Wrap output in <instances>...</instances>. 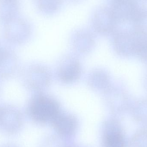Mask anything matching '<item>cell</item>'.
Wrapping results in <instances>:
<instances>
[{"mask_svg": "<svg viewBox=\"0 0 147 147\" xmlns=\"http://www.w3.org/2000/svg\"><path fill=\"white\" fill-rule=\"evenodd\" d=\"M105 147H124L125 142L122 135L118 132H111L105 136Z\"/></svg>", "mask_w": 147, "mask_h": 147, "instance_id": "obj_9", "label": "cell"}, {"mask_svg": "<svg viewBox=\"0 0 147 147\" xmlns=\"http://www.w3.org/2000/svg\"><path fill=\"white\" fill-rule=\"evenodd\" d=\"M72 40L76 50L81 53L90 51L94 45V38L92 34L86 30L77 31L74 34Z\"/></svg>", "mask_w": 147, "mask_h": 147, "instance_id": "obj_6", "label": "cell"}, {"mask_svg": "<svg viewBox=\"0 0 147 147\" xmlns=\"http://www.w3.org/2000/svg\"><path fill=\"white\" fill-rule=\"evenodd\" d=\"M113 14L103 6L97 8L92 13L91 23L94 30L100 34H106L112 28Z\"/></svg>", "mask_w": 147, "mask_h": 147, "instance_id": "obj_3", "label": "cell"}, {"mask_svg": "<svg viewBox=\"0 0 147 147\" xmlns=\"http://www.w3.org/2000/svg\"><path fill=\"white\" fill-rule=\"evenodd\" d=\"M20 0H0V22L5 23L18 16Z\"/></svg>", "mask_w": 147, "mask_h": 147, "instance_id": "obj_5", "label": "cell"}, {"mask_svg": "<svg viewBox=\"0 0 147 147\" xmlns=\"http://www.w3.org/2000/svg\"><path fill=\"white\" fill-rule=\"evenodd\" d=\"M68 1L71 2H77L79 1L80 0H68Z\"/></svg>", "mask_w": 147, "mask_h": 147, "instance_id": "obj_11", "label": "cell"}, {"mask_svg": "<svg viewBox=\"0 0 147 147\" xmlns=\"http://www.w3.org/2000/svg\"><path fill=\"white\" fill-rule=\"evenodd\" d=\"M38 9L42 13L53 14L58 11L63 3V0H34Z\"/></svg>", "mask_w": 147, "mask_h": 147, "instance_id": "obj_7", "label": "cell"}, {"mask_svg": "<svg viewBox=\"0 0 147 147\" xmlns=\"http://www.w3.org/2000/svg\"><path fill=\"white\" fill-rule=\"evenodd\" d=\"M52 122L57 131L63 135L72 134L77 126L76 118L69 114L59 113Z\"/></svg>", "mask_w": 147, "mask_h": 147, "instance_id": "obj_4", "label": "cell"}, {"mask_svg": "<svg viewBox=\"0 0 147 147\" xmlns=\"http://www.w3.org/2000/svg\"><path fill=\"white\" fill-rule=\"evenodd\" d=\"M107 77L102 71H97L90 74L89 77V84L95 90L103 91L105 87Z\"/></svg>", "mask_w": 147, "mask_h": 147, "instance_id": "obj_8", "label": "cell"}, {"mask_svg": "<svg viewBox=\"0 0 147 147\" xmlns=\"http://www.w3.org/2000/svg\"><path fill=\"white\" fill-rule=\"evenodd\" d=\"M58 102L53 98L40 95L34 98L31 102L30 112L32 118L39 122L53 121L60 113Z\"/></svg>", "mask_w": 147, "mask_h": 147, "instance_id": "obj_1", "label": "cell"}, {"mask_svg": "<svg viewBox=\"0 0 147 147\" xmlns=\"http://www.w3.org/2000/svg\"><path fill=\"white\" fill-rule=\"evenodd\" d=\"M134 147H147V132H141L134 140Z\"/></svg>", "mask_w": 147, "mask_h": 147, "instance_id": "obj_10", "label": "cell"}, {"mask_svg": "<svg viewBox=\"0 0 147 147\" xmlns=\"http://www.w3.org/2000/svg\"><path fill=\"white\" fill-rule=\"evenodd\" d=\"M81 73V65L76 58L67 56L60 61L57 74L60 80L64 83H71L76 81Z\"/></svg>", "mask_w": 147, "mask_h": 147, "instance_id": "obj_2", "label": "cell"}]
</instances>
